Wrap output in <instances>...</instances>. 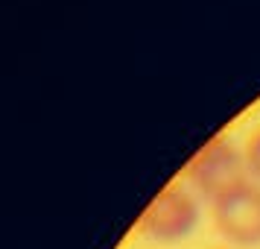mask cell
Here are the masks:
<instances>
[{
	"label": "cell",
	"instance_id": "6da1fadb",
	"mask_svg": "<svg viewBox=\"0 0 260 249\" xmlns=\"http://www.w3.org/2000/svg\"><path fill=\"white\" fill-rule=\"evenodd\" d=\"M246 179H248V167L243 147H237L231 138L208 141L187 164V185L196 190L199 200L208 202L228 193Z\"/></svg>",
	"mask_w": 260,
	"mask_h": 249
},
{
	"label": "cell",
	"instance_id": "7a4b0ae2",
	"mask_svg": "<svg viewBox=\"0 0 260 249\" xmlns=\"http://www.w3.org/2000/svg\"><path fill=\"white\" fill-rule=\"evenodd\" d=\"M199 220L202 205L196 190L190 185H170L146 205L138 229L155 243H178L196 232Z\"/></svg>",
	"mask_w": 260,
	"mask_h": 249
},
{
	"label": "cell",
	"instance_id": "3957f363",
	"mask_svg": "<svg viewBox=\"0 0 260 249\" xmlns=\"http://www.w3.org/2000/svg\"><path fill=\"white\" fill-rule=\"evenodd\" d=\"M213 226L234 249L260 246V185L254 179L240 182L211 202Z\"/></svg>",
	"mask_w": 260,
	"mask_h": 249
},
{
	"label": "cell",
	"instance_id": "277c9868",
	"mask_svg": "<svg viewBox=\"0 0 260 249\" xmlns=\"http://www.w3.org/2000/svg\"><path fill=\"white\" fill-rule=\"evenodd\" d=\"M243 155H246L248 179H254V182L260 185V126L248 135L246 147H243Z\"/></svg>",
	"mask_w": 260,
	"mask_h": 249
},
{
	"label": "cell",
	"instance_id": "5b68a950",
	"mask_svg": "<svg viewBox=\"0 0 260 249\" xmlns=\"http://www.w3.org/2000/svg\"><path fill=\"white\" fill-rule=\"evenodd\" d=\"M216 249H234V246H216Z\"/></svg>",
	"mask_w": 260,
	"mask_h": 249
}]
</instances>
